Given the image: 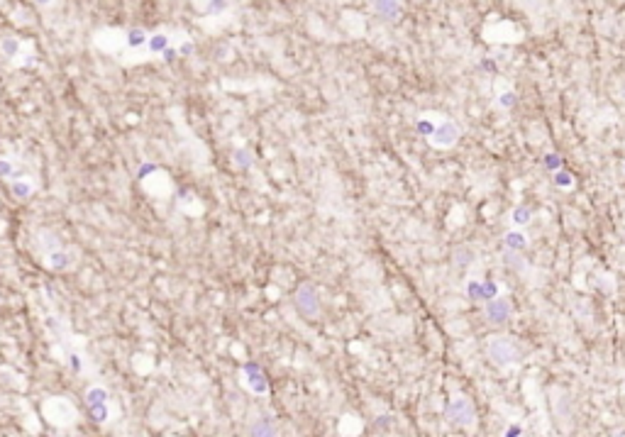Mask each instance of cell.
<instances>
[{
	"label": "cell",
	"instance_id": "obj_20",
	"mask_svg": "<svg viewBox=\"0 0 625 437\" xmlns=\"http://www.w3.org/2000/svg\"><path fill=\"white\" fill-rule=\"evenodd\" d=\"M101 401H110V394H108L106 386H88L86 391V406H93V403H101Z\"/></svg>",
	"mask_w": 625,
	"mask_h": 437
},
{
	"label": "cell",
	"instance_id": "obj_9",
	"mask_svg": "<svg viewBox=\"0 0 625 437\" xmlns=\"http://www.w3.org/2000/svg\"><path fill=\"white\" fill-rule=\"evenodd\" d=\"M24 49H29L27 42H22L20 37H15V34H3L0 37V54H3V59H8L13 66H27V64H32L29 59H24Z\"/></svg>",
	"mask_w": 625,
	"mask_h": 437
},
{
	"label": "cell",
	"instance_id": "obj_24",
	"mask_svg": "<svg viewBox=\"0 0 625 437\" xmlns=\"http://www.w3.org/2000/svg\"><path fill=\"white\" fill-rule=\"evenodd\" d=\"M481 291H484V284H481V281H467V293H469L471 301H479Z\"/></svg>",
	"mask_w": 625,
	"mask_h": 437
},
{
	"label": "cell",
	"instance_id": "obj_6",
	"mask_svg": "<svg viewBox=\"0 0 625 437\" xmlns=\"http://www.w3.org/2000/svg\"><path fill=\"white\" fill-rule=\"evenodd\" d=\"M462 137V127L454 120H440L438 125L433 127V132L428 135V142L435 149H450L454 147Z\"/></svg>",
	"mask_w": 625,
	"mask_h": 437
},
{
	"label": "cell",
	"instance_id": "obj_2",
	"mask_svg": "<svg viewBox=\"0 0 625 437\" xmlns=\"http://www.w3.org/2000/svg\"><path fill=\"white\" fill-rule=\"evenodd\" d=\"M42 415L54 428H73L78 423V408L64 396H49L42 403Z\"/></svg>",
	"mask_w": 625,
	"mask_h": 437
},
{
	"label": "cell",
	"instance_id": "obj_12",
	"mask_svg": "<svg viewBox=\"0 0 625 437\" xmlns=\"http://www.w3.org/2000/svg\"><path fill=\"white\" fill-rule=\"evenodd\" d=\"M371 10L384 22H396L403 15V3L401 0H371Z\"/></svg>",
	"mask_w": 625,
	"mask_h": 437
},
{
	"label": "cell",
	"instance_id": "obj_8",
	"mask_svg": "<svg viewBox=\"0 0 625 437\" xmlns=\"http://www.w3.org/2000/svg\"><path fill=\"white\" fill-rule=\"evenodd\" d=\"M510 315H513V306H510L508 298H501V296H494L486 301L484 306V317L489 325H496V327H503L505 322L510 320Z\"/></svg>",
	"mask_w": 625,
	"mask_h": 437
},
{
	"label": "cell",
	"instance_id": "obj_1",
	"mask_svg": "<svg viewBox=\"0 0 625 437\" xmlns=\"http://www.w3.org/2000/svg\"><path fill=\"white\" fill-rule=\"evenodd\" d=\"M32 247L37 259L47 266L54 274H66L73 271L78 264V255L73 252V247H66L62 242V237L52 230H37L32 237Z\"/></svg>",
	"mask_w": 625,
	"mask_h": 437
},
{
	"label": "cell",
	"instance_id": "obj_10",
	"mask_svg": "<svg viewBox=\"0 0 625 437\" xmlns=\"http://www.w3.org/2000/svg\"><path fill=\"white\" fill-rule=\"evenodd\" d=\"M93 42L103 54H120L125 49V29H101Z\"/></svg>",
	"mask_w": 625,
	"mask_h": 437
},
{
	"label": "cell",
	"instance_id": "obj_18",
	"mask_svg": "<svg viewBox=\"0 0 625 437\" xmlns=\"http://www.w3.org/2000/svg\"><path fill=\"white\" fill-rule=\"evenodd\" d=\"M88 413H91V418L96 420L98 425L108 423V420H110V401H101V403L88 406Z\"/></svg>",
	"mask_w": 625,
	"mask_h": 437
},
{
	"label": "cell",
	"instance_id": "obj_14",
	"mask_svg": "<svg viewBox=\"0 0 625 437\" xmlns=\"http://www.w3.org/2000/svg\"><path fill=\"white\" fill-rule=\"evenodd\" d=\"M147 37H150V32H147L145 27L125 29V49L130 54H142V49H145V44H147Z\"/></svg>",
	"mask_w": 625,
	"mask_h": 437
},
{
	"label": "cell",
	"instance_id": "obj_23",
	"mask_svg": "<svg viewBox=\"0 0 625 437\" xmlns=\"http://www.w3.org/2000/svg\"><path fill=\"white\" fill-rule=\"evenodd\" d=\"M227 8H230V0H206L203 13L206 15H222Z\"/></svg>",
	"mask_w": 625,
	"mask_h": 437
},
{
	"label": "cell",
	"instance_id": "obj_3",
	"mask_svg": "<svg viewBox=\"0 0 625 437\" xmlns=\"http://www.w3.org/2000/svg\"><path fill=\"white\" fill-rule=\"evenodd\" d=\"M486 357H489L491 364L498 366V369H510V366H515V361H518V347H515V342L508 340V337L494 335L486 340Z\"/></svg>",
	"mask_w": 625,
	"mask_h": 437
},
{
	"label": "cell",
	"instance_id": "obj_27",
	"mask_svg": "<svg viewBox=\"0 0 625 437\" xmlns=\"http://www.w3.org/2000/svg\"><path fill=\"white\" fill-rule=\"evenodd\" d=\"M34 5H37L39 10H49V8H54V5H57V0H32Z\"/></svg>",
	"mask_w": 625,
	"mask_h": 437
},
{
	"label": "cell",
	"instance_id": "obj_17",
	"mask_svg": "<svg viewBox=\"0 0 625 437\" xmlns=\"http://www.w3.org/2000/svg\"><path fill=\"white\" fill-rule=\"evenodd\" d=\"M17 176H22L17 162H15L13 157H0V178L10 183L13 178H17Z\"/></svg>",
	"mask_w": 625,
	"mask_h": 437
},
{
	"label": "cell",
	"instance_id": "obj_22",
	"mask_svg": "<svg viewBox=\"0 0 625 437\" xmlns=\"http://www.w3.org/2000/svg\"><path fill=\"white\" fill-rule=\"evenodd\" d=\"M503 264L510 266L513 271H523L525 269V259L520 257V252H513V250L503 252Z\"/></svg>",
	"mask_w": 625,
	"mask_h": 437
},
{
	"label": "cell",
	"instance_id": "obj_5",
	"mask_svg": "<svg viewBox=\"0 0 625 437\" xmlns=\"http://www.w3.org/2000/svg\"><path fill=\"white\" fill-rule=\"evenodd\" d=\"M445 415H447L450 423L457 425V428H471V425L476 423V408L467 396H454V399L447 403V408H445Z\"/></svg>",
	"mask_w": 625,
	"mask_h": 437
},
{
	"label": "cell",
	"instance_id": "obj_26",
	"mask_svg": "<svg viewBox=\"0 0 625 437\" xmlns=\"http://www.w3.org/2000/svg\"><path fill=\"white\" fill-rule=\"evenodd\" d=\"M554 183H557V186H562V188H569V186H572V176H569V173H564V171H557V173H554Z\"/></svg>",
	"mask_w": 625,
	"mask_h": 437
},
{
	"label": "cell",
	"instance_id": "obj_11",
	"mask_svg": "<svg viewBox=\"0 0 625 437\" xmlns=\"http://www.w3.org/2000/svg\"><path fill=\"white\" fill-rule=\"evenodd\" d=\"M242 384H245L247 391L257 396H264L269 391V381H266L264 371L259 369L257 364H245L242 366Z\"/></svg>",
	"mask_w": 625,
	"mask_h": 437
},
{
	"label": "cell",
	"instance_id": "obj_7",
	"mask_svg": "<svg viewBox=\"0 0 625 437\" xmlns=\"http://www.w3.org/2000/svg\"><path fill=\"white\" fill-rule=\"evenodd\" d=\"M294 303H296V310L303 317H308V320H315L320 315V296H317V289L312 284H301L296 289Z\"/></svg>",
	"mask_w": 625,
	"mask_h": 437
},
{
	"label": "cell",
	"instance_id": "obj_15",
	"mask_svg": "<svg viewBox=\"0 0 625 437\" xmlns=\"http://www.w3.org/2000/svg\"><path fill=\"white\" fill-rule=\"evenodd\" d=\"M247 433L250 435H257V437H271L276 435L279 430H276V420L271 418V415H259V418H254L250 423V428H247Z\"/></svg>",
	"mask_w": 625,
	"mask_h": 437
},
{
	"label": "cell",
	"instance_id": "obj_16",
	"mask_svg": "<svg viewBox=\"0 0 625 437\" xmlns=\"http://www.w3.org/2000/svg\"><path fill=\"white\" fill-rule=\"evenodd\" d=\"M503 245L505 250H513V252H520L528 247V237H525V232L520 230V227H515V230H508L503 237Z\"/></svg>",
	"mask_w": 625,
	"mask_h": 437
},
{
	"label": "cell",
	"instance_id": "obj_19",
	"mask_svg": "<svg viewBox=\"0 0 625 437\" xmlns=\"http://www.w3.org/2000/svg\"><path fill=\"white\" fill-rule=\"evenodd\" d=\"M232 164H235L240 171H247V169L254 166V154H252L250 149H237V152L232 154Z\"/></svg>",
	"mask_w": 625,
	"mask_h": 437
},
{
	"label": "cell",
	"instance_id": "obj_13",
	"mask_svg": "<svg viewBox=\"0 0 625 437\" xmlns=\"http://www.w3.org/2000/svg\"><path fill=\"white\" fill-rule=\"evenodd\" d=\"M10 193H13L15 201H29L37 193V181L32 176H27V173H22V176L10 181Z\"/></svg>",
	"mask_w": 625,
	"mask_h": 437
},
{
	"label": "cell",
	"instance_id": "obj_21",
	"mask_svg": "<svg viewBox=\"0 0 625 437\" xmlns=\"http://www.w3.org/2000/svg\"><path fill=\"white\" fill-rule=\"evenodd\" d=\"M530 217H533V213H530V208H525V206L513 208V213H510V222H513L515 227H525L530 222Z\"/></svg>",
	"mask_w": 625,
	"mask_h": 437
},
{
	"label": "cell",
	"instance_id": "obj_4",
	"mask_svg": "<svg viewBox=\"0 0 625 437\" xmlns=\"http://www.w3.org/2000/svg\"><path fill=\"white\" fill-rule=\"evenodd\" d=\"M183 37H186L183 32H168V29H164V27L155 29V32H150V37H147V44H145V49H142L140 62H145V59H161V54L166 52L168 47L181 42Z\"/></svg>",
	"mask_w": 625,
	"mask_h": 437
},
{
	"label": "cell",
	"instance_id": "obj_25",
	"mask_svg": "<svg viewBox=\"0 0 625 437\" xmlns=\"http://www.w3.org/2000/svg\"><path fill=\"white\" fill-rule=\"evenodd\" d=\"M515 101H518V96H515V93H510V91H505L503 96L498 98V106L501 108H513Z\"/></svg>",
	"mask_w": 625,
	"mask_h": 437
},
{
	"label": "cell",
	"instance_id": "obj_28",
	"mask_svg": "<svg viewBox=\"0 0 625 437\" xmlns=\"http://www.w3.org/2000/svg\"><path fill=\"white\" fill-rule=\"evenodd\" d=\"M547 164L554 169V171H557V169H559V157H554V154H552V157H547Z\"/></svg>",
	"mask_w": 625,
	"mask_h": 437
}]
</instances>
